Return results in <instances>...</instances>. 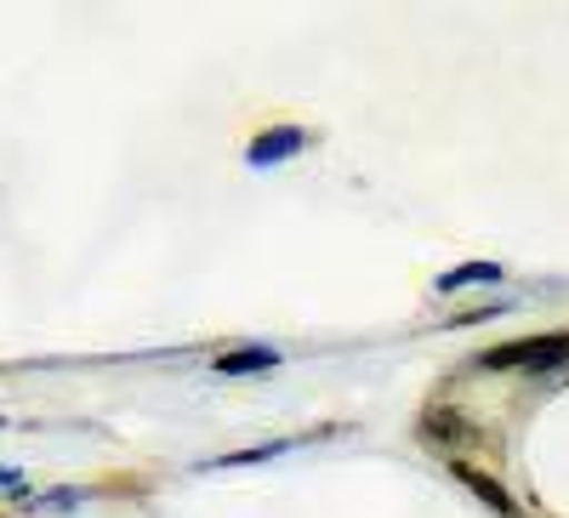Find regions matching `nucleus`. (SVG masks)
Returning <instances> with one entry per match:
<instances>
[{
  "label": "nucleus",
  "mask_w": 569,
  "mask_h": 518,
  "mask_svg": "<svg viewBox=\"0 0 569 518\" xmlns=\"http://www.w3.org/2000/svg\"><path fill=\"white\" fill-rule=\"evenodd\" d=\"M467 279H501V268H496V262H467V268L445 273L439 286H445V291H456V286H467Z\"/></svg>",
  "instance_id": "39448f33"
},
{
  "label": "nucleus",
  "mask_w": 569,
  "mask_h": 518,
  "mask_svg": "<svg viewBox=\"0 0 569 518\" xmlns=\"http://www.w3.org/2000/svg\"><path fill=\"white\" fill-rule=\"evenodd\" d=\"M302 143H308V137H302L297 126H273L268 137H257V143H251L246 160H251V166H273V160H284V155H297Z\"/></svg>",
  "instance_id": "f03ea898"
},
{
  "label": "nucleus",
  "mask_w": 569,
  "mask_h": 518,
  "mask_svg": "<svg viewBox=\"0 0 569 518\" xmlns=\"http://www.w3.org/2000/svg\"><path fill=\"white\" fill-rule=\"evenodd\" d=\"M569 359V331H547V337H518L507 348H490L485 365L490 370H552Z\"/></svg>",
  "instance_id": "f257e3e1"
},
{
  "label": "nucleus",
  "mask_w": 569,
  "mask_h": 518,
  "mask_svg": "<svg viewBox=\"0 0 569 518\" xmlns=\"http://www.w3.org/2000/svg\"><path fill=\"white\" fill-rule=\"evenodd\" d=\"M279 365V353L273 348H233V353H222L217 359V370L222 376H240V370H273Z\"/></svg>",
  "instance_id": "20e7f679"
},
{
  "label": "nucleus",
  "mask_w": 569,
  "mask_h": 518,
  "mask_svg": "<svg viewBox=\"0 0 569 518\" xmlns=\"http://www.w3.org/2000/svg\"><path fill=\"white\" fill-rule=\"evenodd\" d=\"M456 479H461V485H467L472 496H485V501H490L496 512H512V496H507V490H501L496 479H485L479 467H467V461H456Z\"/></svg>",
  "instance_id": "7ed1b4c3"
}]
</instances>
